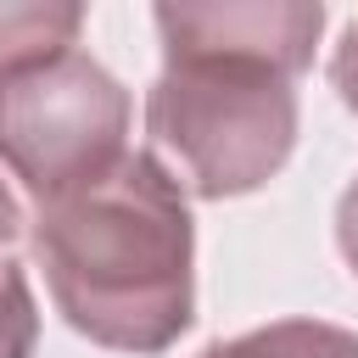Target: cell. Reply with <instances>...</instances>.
Returning a JSON list of instances; mask_svg holds the SVG:
<instances>
[{
  "instance_id": "6da1fadb",
  "label": "cell",
  "mask_w": 358,
  "mask_h": 358,
  "mask_svg": "<svg viewBox=\"0 0 358 358\" xmlns=\"http://www.w3.org/2000/svg\"><path fill=\"white\" fill-rule=\"evenodd\" d=\"M34 257L62 319L112 352H162L196 319V229L157 151L39 207Z\"/></svg>"
},
{
  "instance_id": "7a4b0ae2",
  "label": "cell",
  "mask_w": 358,
  "mask_h": 358,
  "mask_svg": "<svg viewBox=\"0 0 358 358\" xmlns=\"http://www.w3.org/2000/svg\"><path fill=\"white\" fill-rule=\"evenodd\" d=\"M296 78L241 56H162L145 134L179 190L201 201L268 185L296 145Z\"/></svg>"
},
{
  "instance_id": "3957f363",
  "label": "cell",
  "mask_w": 358,
  "mask_h": 358,
  "mask_svg": "<svg viewBox=\"0 0 358 358\" xmlns=\"http://www.w3.org/2000/svg\"><path fill=\"white\" fill-rule=\"evenodd\" d=\"M129 157V90L90 56L56 50L0 73V162L39 207L90 190Z\"/></svg>"
},
{
  "instance_id": "277c9868",
  "label": "cell",
  "mask_w": 358,
  "mask_h": 358,
  "mask_svg": "<svg viewBox=\"0 0 358 358\" xmlns=\"http://www.w3.org/2000/svg\"><path fill=\"white\" fill-rule=\"evenodd\" d=\"M162 56H241L296 78L313 62L324 6L308 0H257V6H157Z\"/></svg>"
},
{
  "instance_id": "5b68a950",
  "label": "cell",
  "mask_w": 358,
  "mask_h": 358,
  "mask_svg": "<svg viewBox=\"0 0 358 358\" xmlns=\"http://www.w3.org/2000/svg\"><path fill=\"white\" fill-rule=\"evenodd\" d=\"M196 358H358V336L324 319H280V324L213 341Z\"/></svg>"
},
{
  "instance_id": "8992f818",
  "label": "cell",
  "mask_w": 358,
  "mask_h": 358,
  "mask_svg": "<svg viewBox=\"0 0 358 358\" xmlns=\"http://www.w3.org/2000/svg\"><path fill=\"white\" fill-rule=\"evenodd\" d=\"M84 28V6H0V73L73 50Z\"/></svg>"
},
{
  "instance_id": "52a82bcc",
  "label": "cell",
  "mask_w": 358,
  "mask_h": 358,
  "mask_svg": "<svg viewBox=\"0 0 358 358\" xmlns=\"http://www.w3.org/2000/svg\"><path fill=\"white\" fill-rule=\"evenodd\" d=\"M39 341V313H34V291L22 263L0 257V358H28Z\"/></svg>"
},
{
  "instance_id": "ba28073f",
  "label": "cell",
  "mask_w": 358,
  "mask_h": 358,
  "mask_svg": "<svg viewBox=\"0 0 358 358\" xmlns=\"http://www.w3.org/2000/svg\"><path fill=\"white\" fill-rule=\"evenodd\" d=\"M330 84L347 101V112H358V17L347 22V34H341V45L330 56Z\"/></svg>"
},
{
  "instance_id": "9c48e42d",
  "label": "cell",
  "mask_w": 358,
  "mask_h": 358,
  "mask_svg": "<svg viewBox=\"0 0 358 358\" xmlns=\"http://www.w3.org/2000/svg\"><path fill=\"white\" fill-rule=\"evenodd\" d=\"M336 241H341V257L352 263V274H358V179L341 190V201H336Z\"/></svg>"
},
{
  "instance_id": "30bf717a",
  "label": "cell",
  "mask_w": 358,
  "mask_h": 358,
  "mask_svg": "<svg viewBox=\"0 0 358 358\" xmlns=\"http://www.w3.org/2000/svg\"><path fill=\"white\" fill-rule=\"evenodd\" d=\"M17 224H22V218H17V201H11V196H6V185H0V246L17 235Z\"/></svg>"
}]
</instances>
